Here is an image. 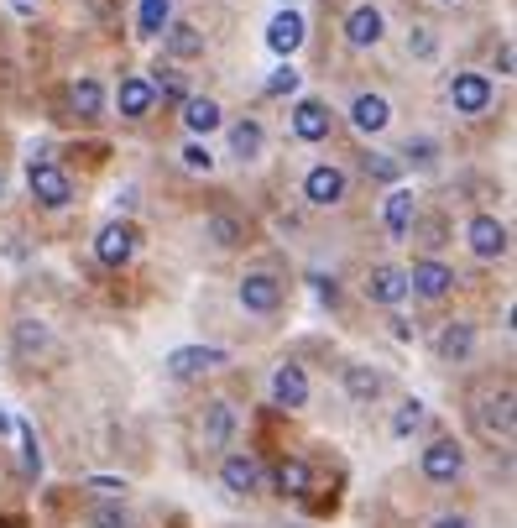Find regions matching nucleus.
<instances>
[{"instance_id":"29","label":"nucleus","mask_w":517,"mask_h":528,"mask_svg":"<svg viewBox=\"0 0 517 528\" xmlns=\"http://www.w3.org/2000/svg\"><path fill=\"white\" fill-rule=\"evenodd\" d=\"M204 236L215 241V246H241L246 241V225L235 220V215H225V210H215V215L204 220Z\"/></svg>"},{"instance_id":"41","label":"nucleus","mask_w":517,"mask_h":528,"mask_svg":"<svg viewBox=\"0 0 517 528\" xmlns=\"http://www.w3.org/2000/svg\"><path fill=\"white\" fill-rule=\"evenodd\" d=\"M512 63H517V53H512V42H502V48H497V68H502V74H512Z\"/></svg>"},{"instance_id":"8","label":"nucleus","mask_w":517,"mask_h":528,"mask_svg":"<svg viewBox=\"0 0 517 528\" xmlns=\"http://www.w3.org/2000/svg\"><path fill=\"white\" fill-rule=\"evenodd\" d=\"M366 298H371V304H403V298H408V272L403 267H371L366 272Z\"/></svg>"},{"instance_id":"43","label":"nucleus","mask_w":517,"mask_h":528,"mask_svg":"<svg viewBox=\"0 0 517 528\" xmlns=\"http://www.w3.org/2000/svg\"><path fill=\"white\" fill-rule=\"evenodd\" d=\"M6 429H16V424H11V413H6V408H0V434H6Z\"/></svg>"},{"instance_id":"3","label":"nucleus","mask_w":517,"mask_h":528,"mask_svg":"<svg viewBox=\"0 0 517 528\" xmlns=\"http://www.w3.org/2000/svg\"><path fill=\"white\" fill-rule=\"evenodd\" d=\"M215 366H225V351H220V346H178V351L168 356V377H173V382H188V377L215 372Z\"/></svg>"},{"instance_id":"34","label":"nucleus","mask_w":517,"mask_h":528,"mask_svg":"<svg viewBox=\"0 0 517 528\" xmlns=\"http://www.w3.org/2000/svg\"><path fill=\"white\" fill-rule=\"evenodd\" d=\"M303 84V74L293 63H282V68H272V79H267V95H293V89Z\"/></svg>"},{"instance_id":"35","label":"nucleus","mask_w":517,"mask_h":528,"mask_svg":"<svg viewBox=\"0 0 517 528\" xmlns=\"http://www.w3.org/2000/svg\"><path fill=\"white\" fill-rule=\"evenodd\" d=\"M183 168L188 173H209V168H215V152H209L204 142H188L183 147Z\"/></svg>"},{"instance_id":"39","label":"nucleus","mask_w":517,"mask_h":528,"mask_svg":"<svg viewBox=\"0 0 517 528\" xmlns=\"http://www.w3.org/2000/svg\"><path fill=\"white\" fill-rule=\"evenodd\" d=\"M16 434H21V450H27V476H37V471H42V450H37V429H32V424H16Z\"/></svg>"},{"instance_id":"11","label":"nucleus","mask_w":517,"mask_h":528,"mask_svg":"<svg viewBox=\"0 0 517 528\" xmlns=\"http://www.w3.org/2000/svg\"><path fill=\"white\" fill-rule=\"evenodd\" d=\"M460 471H465L460 440H434L429 450H423V476H429V481H455Z\"/></svg>"},{"instance_id":"1","label":"nucleus","mask_w":517,"mask_h":528,"mask_svg":"<svg viewBox=\"0 0 517 528\" xmlns=\"http://www.w3.org/2000/svg\"><path fill=\"white\" fill-rule=\"evenodd\" d=\"M27 189H32L37 204H47V210H63V204H74V178H68L58 163H37V157H32Z\"/></svg>"},{"instance_id":"17","label":"nucleus","mask_w":517,"mask_h":528,"mask_svg":"<svg viewBox=\"0 0 517 528\" xmlns=\"http://www.w3.org/2000/svg\"><path fill=\"white\" fill-rule=\"evenodd\" d=\"M345 42L350 48H376L382 42V11L376 6H356L345 16Z\"/></svg>"},{"instance_id":"15","label":"nucleus","mask_w":517,"mask_h":528,"mask_svg":"<svg viewBox=\"0 0 517 528\" xmlns=\"http://www.w3.org/2000/svg\"><path fill=\"white\" fill-rule=\"evenodd\" d=\"M455 288V272L444 267V262H413V272H408V293H418V298H444Z\"/></svg>"},{"instance_id":"22","label":"nucleus","mask_w":517,"mask_h":528,"mask_svg":"<svg viewBox=\"0 0 517 528\" xmlns=\"http://www.w3.org/2000/svg\"><path fill=\"white\" fill-rule=\"evenodd\" d=\"M147 89H152V100H168V105H183L188 100V84H183V74H178L173 63H157Z\"/></svg>"},{"instance_id":"44","label":"nucleus","mask_w":517,"mask_h":528,"mask_svg":"<svg viewBox=\"0 0 517 528\" xmlns=\"http://www.w3.org/2000/svg\"><path fill=\"white\" fill-rule=\"evenodd\" d=\"M11 6H16V11H37V0H11Z\"/></svg>"},{"instance_id":"33","label":"nucleus","mask_w":517,"mask_h":528,"mask_svg":"<svg viewBox=\"0 0 517 528\" xmlns=\"http://www.w3.org/2000/svg\"><path fill=\"white\" fill-rule=\"evenodd\" d=\"M403 157H408V163H413L418 173H429V168L439 163V147L429 142V136H418V142H408V152H403Z\"/></svg>"},{"instance_id":"40","label":"nucleus","mask_w":517,"mask_h":528,"mask_svg":"<svg viewBox=\"0 0 517 528\" xmlns=\"http://www.w3.org/2000/svg\"><path fill=\"white\" fill-rule=\"evenodd\" d=\"M89 492H100V497H121V492H126V481H115V476H89Z\"/></svg>"},{"instance_id":"25","label":"nucleus","mask_w":517,"mask_h":528,"mask_svg":"<svg viewBox=\"0 0 517 528\" xmlns=\"http://www.w3.org/2000/svg\"><path fill=\"white\" fill-rule=\"evenodd\" d=\"M173 16V0H141L136 6V37H162Z\"/></svg>"},{"instance_id":"31","label":"nucleus","mask_w":517,"mask_h":528,"mask_svg":"<svg viewBox=\"0 0 517 528\" xmlns=\"http://www.w3.org/2000/svg\"><path fill=\"white\" fill-rule=\"evenodd\" d=\"M397 173H403V163H397V157H387V152H371V157H366V178L397 183Z\"/></svg>"},{"instance_id":"23","label":"nucleus","mask_w":517,"mask_h":528,"mask_svg":"<svg viewBox=\"0 0 517 528\" xmlns=\"http://www.w3.org/2000/svg\"><path fill=\"white\" fill-rule=\"evenodd\" d=\"M68 105H74V116H84V121H94L105 110V89H100V79H74V89H68Z\"/></svg>"},{"instance_id":"19","label":"nucleus","mask_w":517,"mask_h":528,"mask_svg":"<svg viewBox=\"0 0 517 528\" xmlns=\"http://www.w3.org/2000/svg\"><path fill=\"white\" fill-rule=\"evenodd\" d=\"M162 37H168V53L173 58H204V32L194 27V21H168V32H162Z\"/></svg>"},{"instance_id":"2","label":"nucleus","mask_w":517,"mask_h":528,"mask_svg":"<svg viewBox=\"0 0 517 528\" xmlns=\"http://www.w3.org/2000/svg\"><path fill=\"white\" fill-rule=\"evenodd\" d=\"M235 298H241L246 314H277L282 309V283L272 278V272H246Z\"/></svg>"},{"instance_id":"24","label":"nucleus","mask_w":517,"mask_h":528,"mask_svg":"<svg viewBox=\"0 0 517 528\" xmlns=\"http://www.w3.org/2000/svg\"><path fill=\"white\" fill-rule=\"evenodd\" d=\"M262 147H267V131L256 126V121H235V126H230V152L241 157V163L262 157Z\"/></svg>"},{"instance_id":"7","label":"nucleus","mask_w":517,"mask_h":528,"mask_svg":"<svg viewBox=\"0 0 517 528\" xmlns=\"http://www.w3.org/2000/svg\"><path fill=\"white\" fill-rule=\"evenodd\" d=\"M382 220H387V236H392V241H408L413 225H418V199H413V189H392V194L382 199Z\"/></svg>"},{"instance_id":"38","label":"nucleus","mask_w":517,"mask_h":528,"mask_svg":"<svg viewBox=\"0 0 517 528\" xmlns=\"http://www.w3.org/2000/svg\"><path fill=\"white\" fill-rule=\"evenodd\" d=\"M408 53H413V58H434V53H439V37H434L429 27H413V32H408Z\"/></svg>"},{"instance_id":"12","label":"nucleus","mask_w":517,"mask_h":528,"mask_svg":"<svg viewBox=\"0 0 517 528\" xmlns=\"http://www.w3.org/2000/svg\"><path fill=\"white\" fill-rule=\"evenodd\" d=\"M450 100L460 116H481V110L491 105V79L486 74H455L450 79Z\"/></svg>"},{"instance_id":"46","label":"nucleus","mask_w":517,"mask_h":528,"mask_svg":"<svg viewBox=\"0 0 517 528\" xmlns=\"http://www.w3.org/2000/svg\"><path fill=\"white\" fill-rule=\"evenodd\" d=\"M0 189H6V178H0Z\"/></svg>"},{"instance_id":"26","label":"nucleus","mask_w":517,"mask_h":528,"mask_svg":"<svg viewBox=\"0 0 517 528\" xmlns=\"http://www.w3.org/2000/svg\"><path fill=\"white\" fill-rule=\"evenodd\" d=\"M345 393L356 403H376L382 398V372H371V366H345Z\"/></svg>"},{"instance_id":"16","label":"nucleus","mask_w":517,"mask_h":528,"mask_svg":"<svg viewBox=\"0 0 517 528\" xmlns=\"http://www.w3.org/2000/svg\"><path fill=\"white\" fill-rule=\"evenodd\" d=\"M350 126L366 131V136L387 131V126H392V105H387L382 95H356V100H350Z\"/></svg>"},{"instance_id":"36","label":"nucleus","mask_w":517,"mask_h":528,"mask_svg":"<svg viewBox=\"0 0 517 528\" xmlns=\"http://www.w3.org/2000/svg\"><path fill=\"white\" fill-rule=\"evenodd\" d=\"M89 528H131V518H126V508L105 502V508H94V513H89Z\"/></svg>"},{"instance_id":"30","label":"nucleus","mask_w":517,"mask_h":528,"mask_svg":"<svg viewBox=\"0 0 517 528\" xmlns=\"http://www.w3.org/2000/svg\"><path fill=\"white\" fill-rule=\"evenodd\" d=\"M277 487L288 492V497H309V487H314L309 461H282V466H277Z\"/></svg>"},{"instance_id":"21","label":"nucleus","mask_w":517,"mask_h":528,"mask_svg":"<svg viewBox=\"0 0 517 528\" xmlns=\"http://www.w3.org/2000/svg\"><path fill=\"white\" fill-rule=\"evenodd\" d=\"M115 105H121V116H126V121H141L157 100H152L147 79H136V74H131V79H121V95H115Z\"/></svg>"},{"instance_id":"13","label":"nucleus","mask_w":517,"mask_h":528,"mask_svg":"<svg viewBox=\"0 0 517 528\" xmlns=\"http://www.w3.org/2000/svg\"><path fill=\"white\" fill-rule=\"evenodd\" d=\"M303 37H309V27H303V16L298 11H277L272 16V27H267V48L277 58H293L303 48Z\"/></svg>"},{"instance_id":"5","label":"nucleus","mask_w":517,"mask_h":528,"mask_svg":"<svg viewBox=\"0 0 517 528\" xmlns=\"http://www.w3.org/2000/svg\"><path fill=\"white\" fill-rule=\"evenodd\" d=\"M220 481H225V492H235V497H251L256 487H262V466H256V455H246V450H230L225 461H220Z\"/></svg>"},{"instance_id":"4","label":"nucleus","mask_w":517,"mask_h":528,"mask_svg":"<svg viewBox=\"0 0 517 528\" xmlns=\"http://www.w3.org/2000/svg\"><path fill=\"white\" fill-rule=\"evenodd\" d=\"M131 251H136V231H131L126 220L100 225V236H94V257H100L105 267H126V262H131Z\"/></svg>"},{"instance_id":"14","label":"nucleus","mask_w":517,"mask_h":528,"mask_svg":"<svg viewBox=\"0 0 517 528\" xmlns=\"http://www.w3.org/2000/svg\"><path fill=\"white\" fill-rule=\"evenodd\" d=\"M235 434V408L230 403H209L199 419V450H225Z\"/></svg>"},{"instance_id":"27","label":"nucleus","mask_w":517,"mask_h":528,"mask_svg":"<svg viewBox=\"0 0 517 528\" xmlns=\"http://www.w3.org/2000/svg\"><path fill=\"white\" fill-rule=\"evenodd\" d=\"M183 121H188V131H194V136H204V131H215L225 116H220V105L209 100V95H204V100L188 95V100H183Z\"/></svg>"},{"instance_id":"20","label":"nucleus","mask_w":517,"mask_h":528,"mask_svg":"<svg viewBox=\"0 0 517 528\" xmlns=\"http://www.w3.org/2000/svg\"><path fill=\"white\" fill-rule=\"evenodd\" d=\"M470 351H476V325L455 319V325L439 330V356H444V361H465Z\"/></svg>"},{"instance_id":"45","label":"nucleus","mask_w":517,"mask_h":528,"mask_svg":"<svg viewBox=\"0 0 517 528\" xmlns=\"http://www.w3.org/2000/svg\"><path fill=\"white\" fill-rule=\"evenodd\" d=\"M439 6H455V0H439Z\"/></svg>"},{"instance_id":"6","label":"nucleus","mask_w":517,"mask_h":528,"mask_svg":"<svg viewBox=\"0 0 517 528\" xmlns=\"http://www.w3.org/2000/svg\"><path fill=\"white\" fill-rule=\"evenodd\" d=\"M465 241H470V251H476V257H507V225L497 220V215H476L465 225Z\"/></svg>"},{"instance_id":"18","label":"nucleus","mask_w":517,"mask_h":528,"mask_svg":"<svg viewBox=\"0 0 517 528\" xmlns=\"http://www.w3.org/2000/svg\"><path fill=\"white\" fill-rule=\"evenodd\" d=\"M293 136L298 142H324L329 136V110L319 100H298L293 105Z\"/></svg>"},{"instance_id":"9","label":"nucleus","mask_w":517,"mask_h":528,"mask_svg":"<svg viewBox=\"0 0 517 528\" xmlns=\"http://www.w3.org/2000/svg\"><path fill=\"white\" fill-rule=\"evenodd\" d=\"M272 403L288 408V413L309 403V377H303V366H293V361L277 366V372H272Z\"/></svg>"},{"instance_id":"37","label":"nucleus","mask_w":517,"mask_h":528,"mask_svg":"<svg viewBox=\"0 0 517 528\" xmlns=\"http://www.w3.org/2000/svg\"><path fill=\"white\" fill-rule=\"evenodd\" d=\"M42 340H47V330H42V325H32V319H21V325H16V351H21V356H32V351L42 346Z\"/></svg>"},{"instance_id":"42","label":"nucleus","mask_w":517,"mask_h":528,"mask_svg":"<svg viewBox=\"0 0 517 528\" xmlns=\"http://www.w3.org/2000/svg\"><path fill=\"white\" fill-rule=\"evenodd\" d=\"M434 528H470V518H460V513H444Z\"/></svg>"},{"instance_id":"32","label":"nucleus","mask_w":517,"mask_h":528,"mask_svg":"<svg viewBox=\"0 0 517 528\" xmlns=\"http://www.w3.org/2000/svg\"><path fill=\"white\" fill-rule=\"evenodd\" d=\"M423 424V403L418 398H408L403 408H397V419H392V434H397V440H408V434Z\"/></svg>"},{"instance_id":"10","label":"nucleus","mask_w":517,"mask_h":528,"mask_svg":"<svg viewBox=\"0 0 517 528\" xmlns=\"http://www.w3.org/2000/svg\"><path fill=\"white\" fill-rule=\"evenodd\" d=\"M303 199L319 204V210L340 204V199H345V173H340V168H329V163L309 168V178H303Z\"/></svg>"},{"instance_id":"28","label":"nucleus","mask_w":517,"mask_h":528,"mask_svg":"<svg viewBox=\"0 0 517 528\" xmlns=\"http://www.w3.org/2000/svg\"><path fill=\"white\" fill-rule=\"evenodd\" d=\"M481 429L507 440V434H512V393H497V398L481 403Z\"/></svg>"}]
</instances>
